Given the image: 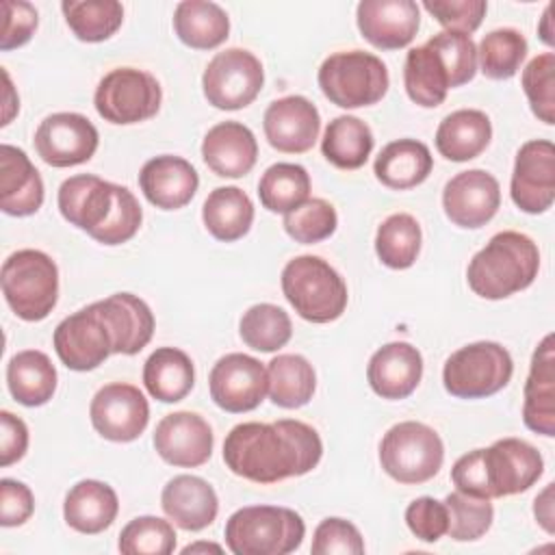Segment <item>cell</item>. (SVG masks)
I'll list each match as a JSON object with an SVG mask.
<instances>
[{
  "mask_svg": "<svg viewBox=\"0 0 555 555\" xmlns=\"http://www.w3.org/2000/svg\"><path fill=\"white\" fill-rule=\"evenodd\" d=\"M509 195L527 215L546 212L555 199V147L548 139L520 145L514 160Z\"/></svg>",
  "mask_w": 555,
  "mask_h": 555,
  "instance_id": "9a60e30c",
  "label": "cell"
},
{
  "mask_svg": "<svg viewBox=\"0 0 555 555\" xmlns=\"http://www.w3.org/2000/svg\"><path fill=\"white\" fill-rule=\"evenodd\" d=\"M488 496L501 499L529 490L544 473L540 451L520 438H501L481 449Z\"/></svg>",
  "mask_w": 555,
  "mask_h": 555,
  "instance_id": "7c38bea8",
  "label": "cell"
},
{
  "mask_svg": "<svg viewBox=\"0 0 555 555\" xmlns=\"http://www.w3.org/2000/svg\"><path fill=\"white\" fill-rule=\"evenodd\" d=\"M139 186L152 206L160 210H178L195 197L199 176L186 158L163 154L150 158L141 167Z\"/></svg>",
  "mask_w": 555,
  "mask_h": 555,
  "instance_id": "603a6c76",
  "label": "cell"
},
{
  "mask_svg": "<svg viewBox=\"0 0 555 555\" xmlns=\"http://www.w3.org/2000/svg\"><path fill=\"white\" fill-rule=\"evenodd\" d=\"M52 345L59 360L72 371H93L115 353L113 330L100 301L65 317L54 330Z\"/></svg>",
  "mask_w": 555,
  "mask_h": 555,
  "instance_id": "8fae6325",
  "label": "cell"
},
{
  "mask_svg": "<svg viewBox=\"0 0 555 555\" xmlns=\"http://www.w3.org/2000/svg\"><path fill=\"white\" fill-rule=\"evenodd\" d=\"M286 234L304 245L321 243L336 232L338 215L336 208L323 197H308L304 204L284 215L282 221Z\"/></svg>",
  "mask_w": 555,
  "mask_h": 555,
  "instance_id": "bcb514c9",
  "label": "cell"
},
{
  "mask_svg": "<svg viewBox=\"0 0 555 555\" xmlns=\"http://www.w3.org/2000/svg\"><path fill=\"white\" fill-rule=\"evenodd\" d=\"M427 43L440 54V59L449 72V78H451V89L462 87L475 78L477 46L473 43L470 35L442 30V33L429 37Z\"/></svg>",
  "mask_w": 555,
  "mask_h": 555,
  "instance_id": "c3c4849f",
  "label": "cell"
},
{
  "mask_svg": "<svg viewBox=\"0 0 555 555\" xmlns=\"http://www.w3.org/2000/svg\"><path fill=\"white\" fill-rule=\"evenodd\" d=\"M522 91L533 115L546 126L555 124V54L542 52L522 69Z\"/></svg>",
  "mask_w": 555,
  "mask_h": 555,
  "instance_id": "7dc6e473",
  "label": "cell"
},
{
  "mask_svg": "<svg viewBox=\"0 0 555 555\" xmlns=\"http://www.w3.org/2000/svg\"><path fill=\"white\" fill-rule=\"evenodd\" d=\"M551 4L544 9V13H542V20H540V26H538V35H540V39L546 43V46H553L555 43V33H553V28H551Z\"/></svg>",
  "mask_w": 555,
  "mask_h": 555,
  "instance_id": "91938a15",
  "label": "cell"
},
{
  "mask_svg": "<svg viewBox=\"0 0 555 555\" xmlns=\"http://www.w3.org/2000/svg\"><path fill=\"white\" fill-rule=\"evenodd\" d=\"M282 293L295 312L310 323L336 321L347 308V284L321 256H295L282 269Z\"/></svg>",
  "mask_w": 555,
  "mask_h": 555,
  "instance_id": "277c9868",
  "label": "cell"
},
{
  "mask_svg": "<svg viewBox=\"0 0 555 555\" xmlns=\"http://www.w3.org/2000/svg\"><path fill=\"white\" fill-rule=\"evenodd\" d=\"M212 429L197 412H171L154 429V449L171 466L197 468L206 464L212 455Z\"/></svg>",
  "mask_w": 555,
  "mask_h": 555,
  "instance_id": "ac0fdd59",
  "label": "cell"
},
{
  "mask_svg": "<svg viewBox=\"0 0 555 555\" xmlns=\"http://www.w3.org/2000/svg\"><path fill=\"white\" fill-rule=\"evenodd\" d=\"M199 551H215V553H221L223 548H221L219 544H212V542H197V544H189V546L182 548L184 555H189V553H199Z\"/></svg>",
  "mask_w": 555,
  "mask_h": 555,
  "instance_id": "94428289",
  "label": "cell"
},
{
  "mask_svg": "<svg viewBox=\"0 0 555 555\" xmlns=\"http://www.w3.org/2000/svg\"><path fill=\"white\" fill-rule=\"evenodd\" d=\"M193 360L178 347H158L143 364V386L156 401H182L193 390Z\"/></svg>",
  "mask_w": 555,
  "mask_h": 555,
  "instance_id": "d6a6232c",
  "label": "cell"
},
{
  "mask_svg": "<svg viewBox=\"0 0 555 555\" xmlns=\"http://www.w3.org/2000/svg\"><path fill=\"white\" fill-rule=\"evenodd\" d=\"M119 512L117 492L98 479H82L69 488L63 503L65 522L87 535H95L113 525Z\"/></svg>",
  "mask_w": 555,
  "mask_h": 555,
  "instance_id": "83f0119b",
  "label": "cell"
},
{
  "mask_svg": "<svg viewBox=\"0 0 555 555\" xmlns=\"http://www.w3.org/2000/svg\"><path fill=\"white\" fill-rule=\"evenodd\" d=\"M533 514L535 520L542 525L546 533L555 531V514H553V483H546V488L535 496L533 501Z\"/></svg>",
  "mask_w": 555,
  "mask_h": 555,
  "instance_id": "6f0895ef",
  "label": "cell"
},
{
  "mask_svg": "<svg viewBox=\"0 0 555 555\" xmlns=\"http://www.w3.org/2000/svg\"><path fill=\"white\" fill-rule=\"evenodd\" d=\"M35 512V496L30 488L17 479L4 477L0 481V525L20 527Z\"/></svg>",
  "mask_w": 555,
  "mask_h": 555,
  "instance_id": "11a10c76",
  "label": "cell"
},
{
  "mask_svg": "<svg viewBox=\"0 0 555 555\" xmlns=\"http://www.w3.org/2000/svg\"><path fill=\"white\" fill-rule=\"evenodd\" d=\"M431 167L434 158L423 141L397 139L382 147L373 163V173L384 186L408 191L425 182Z\"/></svg>",
  "mask_w": 555,
  "mask_h": 555,
  "instance_id": "4dcf8cb0",
  "label": "cell"
},
{
  "mask_svg": "<svg viewBox=\"0 0 555 555\" xmlns=\"http://www.w3.org/2000/svg\"><path fill=\"white\" fill-rule=\"evenodd\" d=\"M317 388L312 364L299 353H280L267 364V395L278 408L306 405Z\"/></svg>",
  "mask_w": 555,
  "mask_h": 555,
  "instance_id": "8d00e7d4",
  "label": "cell"
},
{
  "mask_svg": "<svg viewBox=\"0 0 555 555\" xmlns=\"http://www.w3.org/2000/svg\"><path fill=\"white\" fill-rule=\"evenodd\" d=\"M100 143L98 128L80 113H52L35 132V150L50 167L87 163Z\"/></svg>",
  "mask_w": 555,
  "mask_h": 555,
  "instance_id": "2e32d148",
  "label": "cell"
},
{
  "mask_svg": "<svg viewBox=\"0 0 555 555\" xmlns=\"http://www.w3.org/2000/svg\"><path fill=\"white\" fill-rule=\"evenodd\" d=\"M421 225L408 212L386 217L375 234V254L388 269H408L421 251Z\"/></svg>",
  "mask_w": 555,
  "mask_h": 555,
  "instance_id": "ab89813d",
  "label": "cell"
},
{
  "mask_svg": "<svg viewBox=\"0 0 555 555\" xmlns=\"http://www.w3.org/2000/svg\"><path fill=\"white\" fill-rule=\"evenodd\" d=\"M163 102L160 82L145 69H111L95 87L93 104L98 115L117 126H130L152 119Z\"/></svg>",
  "mask_w": 555,
  "mask_h": 555,
  "instance_id": "9c48e42d",
  "label": "cell"
},
{
  "mask_svg": "<svg viewBox=\"0 0 555 555\" xmlns=\"http://www.w3.org/2000/svg\"><path fill=\"white\" fill-rule=\"evenodd\" d=\"M206 230L223 243L243 238L254 223V204L238 186H217L202 206Z\"/></svg>",
  "mask_w": 555,
  "mask_h": 555,
  "instance_id": "d590c367",
  "label": "cell"
},
{
  "mask_svg": "<svg viewBox=\"0 0 555 555\" xmlns=\"http://www.w3.org/2000/svg\"><path fill=\"white\" fill-rule=\"evenodd\" d=\"M501 206L499 180L486 169H468L453 176L442 191L447 219L466 230L486 225Z\"/></svg>",
  "mask_w": 555,
  "mask_h": 555,
  "instance_id": "e0dca14e",
  "label": "cell"
},
{
  "mask_svg": "<svg viewBox=\"0 0 555 555\" xmlns=\"http://www.w3.org/2000/svg\"><path fill=\"white\" fill-rule=\"evenodd\" d=\"M317 80L323 95L340 108L373 106L390 87V76L382 59L364 50L330 54L321 63Z\"/></svg>",
  "mask_w": 555,
  "mask_h": 555,
  "instance_id": "8992f818",
  "label": "cell"
},
{
  "mask_svg": "<svg viewBox=\"0 0 555 555\" xmlns=\"http://www.w3.org/2000/svg\"><path fill=\"white\" fill-rule=\"evenodd\" d=\"M492 139V124L483 111L460 108L447 115L436 130V150L451 163L477 158Z\"/></svg>",
  "mask_w": 555,
  "mask_h": 555,
  "instance_id": "f546056e",
  "label": "cell"
},
{
  "mask_svg": "<svg viewBox=\"0 0 555 555\" xmlns=\"http://www.w3.org/2000/svg\"><path fill=\"white\" fill-rule=\"evenodd\" d=\"M59 210L65 221L85 230L91 238L108 223L117 204V184L93 173H78L59 186Z\"/></svg>",
  "mask_w": 555,
  "mask_h": 555,
  "instance_id": "d6986e66",
  "label": "cell"
},
{
  "mask_svg": "<svg viewBox=\"0 0 555 555\" xmlns=\"http://www.w3.org/2000/svg\"><path fill=\"white\" fill-rule=\"evenodd\" d=\"M143 221V210L130 189L117 184V204L108 223L93 236L102 245H121L130 241Z\"/></svg>",
  "mask_w": 555,
  "mask_h": 555,
  "instance_id": "816d5d0a",
  "label": "cell"
},
{
  "mask_svg": "<svg viewBox=\"0 0 555 555\" xmlns=\"http://www.w3.org/2000/svg\"><path fill=\"white\" fill-rule=\"evenodd\" d=\"M238 334L247 347L262 353H273L291 340L293 323L280 306L256 304L243 312Z\"/></svg>",
  "mask_w": 555,
  "mask_h": 555,
  "instance_id": "7bdbcfd3",
  "label": "cell"
},
{
  "mask_svg": "<svg viewBox=\"0 0 555 555\" xmlns=\"http://www.w3.org/2000/svg\"><path fill=\"white\" fill-rule=\"evenodd\" d=\"M56 369L52 360L39 349H24L7 364V386L11 397L26 405L37 408L48 403L56 390Z\"/></svg>",
  "mask_w": 555,
  "mask_h": 555,
  "instance_id": "1f68e13d",
  "label": "cell"
},
{
  "mask_svg": "<svg viewBox=\"0 0 555 555\" xmlns=\"http://www.w3.org/2000/svg\"><path fill=\"white\" fill-rule=\"evenodd\" d=\"M262 85V63L245 48L217 52L202 74L204 98L219 111H238L249 106L258 98Z\"/></svg>",
  "mask_w": 555,
  "mask_h": 555,
  "instance_id": "30bf717a",
  "label": "cell"
},
{
  "mask_svg": "<svg viewBox=\"0 0 555 555\" xmlns=\"http://www.w3.org/2000/svg\"><path fill=\"white\" fill-rule=\"evenodd\" d=\"M2 295L22 321H43L59 299L56 262L39 249L11 254L0 273Z\"/></svg>",
  "mask_w": 555,
  "mask_h": 555,
  "instance_id": "5b68a950",
  "label": "cell"
},
{
  "mask_svg": "<svg viewBox=\"0 0 555 555\" xmlns=\"http://www.w3.org/2000/svg\"><path fill=\"white\" fill-rule=\"evenodd\" d=\"M403 85L408 98L423 108H436L444 102L447 91L451 89V78L440 54L427 41L408 52Z\"/></svg>",
  "mask_w": 555,
  "mask_h": 555,
  "instance_id": "e575fe53",
  "label": "cell"
},
{
  "mask_svg": "<svg viewBox=\"0 0 555 555\" xmlns=\"http://www.w3.org/2000/svg\"><path fill=\"white\" fill-rule=\"evenodd\" d=\"M43 204V180L24 150L0 145V208L11 217L35 215Z\"/></svg>",
  "mask_w": 555,
  "mask_h": 555,
  "instance_id": "4316f807",
  "label": "cell"
},
{
  "mask_svg": "<svg viewBox=\"0 0 555 555\" xmlns=\"http://www.w3.org/2000/svg\"><path fill=\"white\" fill-rule=\"evenodd\" d=\"M262 130L269 145L278 152L304 154L319 139L321 115L308 98L284 95L267 106Z\"/></svg>",
  "mask_w": 555,
  "mask_h": 555,
  "instance_id": "ffe728a7",
  "label": "cell"
},
{
  "mask_svg": "<svg viewBox=\"0 0 555 555\" xmlns=\"http://www.w3.org/2000/svg\"><path fill=\"white\" fill-rule=\"evenodd\" d=\"M540 271V249L531 236L503 230L496 232L468 262L466 280L483 299H505L533 284Z\"/></svg>",
  "mask_w": 555,
  "mask_h": 555,
  "instance_id": "7a4b0ae2",
  "label": "cell"
},
{
  "mask_svg": "<svg viewBox=\"0 0 555 555\" xmlns=\"http://www.w3.org/2000/svg\"><path fill=\"white\" fill-rule=\"evenodd\" d=\"M2 80H4V115H2V121H0V124L7 126V124L13 119V115L20 111V100H11V98H9L13 85H11V78H9L7 69H2Z\"/></svg>",
  "mask_w": 555,
  "mask_h": 555,
  "instance_id": "680465c9",
  "label": "cell"
},
{
  "mask_svg": "<svg viewBox=\"0 0 555 555\" xmlns=\"http://www.w3.org/2000/svg\"><path fill=\"white\" fill-rule=\"evenodd\" d=\"M28 427L9 410L0 412V466H11L26 455Z\"/></svg>",
  "mask_w": 555,
  "mask_h": 555,
  "instance_id": "9f6ffc18",
  "label": "cell"
},
{
  "mask_svg": "<svg viewBox=\"0 0 555 555\" xmlns=\"http://www.w3.org/2000/svg\"><path fill=\"white\" fill-rule=\"evenodd\" d=\"M360 35L379 50L412 43L421 26V9L412 0H362L356 9Z\"/></svg>",
  "mask_w": 555,
  "mask_h": 555,
  "instance_id": "44dd1931",
  "label": "cell"
},
{
  "mask_svg": "<svg viewBox=\"0 0 555 555\" xmlns=\"http://www.w3.org/2000/svg\"><path fill=\"white\" fill-rule=\"evenodd\" d=\"M100 308L113 330L115 353L134 356L139 353L154 334V314L150 306L132 293H115L100 299Z\"/></svg>",
  "mask_w": 555,
  "mask_h": 555,
  "instance_id": "f1b7e54d",
  "label": "cell"
},
{
  "mask_svg": "<svg viewBox=\"0 0 555 555\" xmlns=\"http://www.w3.org/2000/svg\"><path fill=\"white\" fill-rule=\"evenodd\" d=\"M173 525L158 516H137L119 533L117 548L124 555H169L176 548Z\"/></svg>",
  "mask_w": 555,
  "mask_h": 555,
  "instance_id": "f6af8a7d",
  "label": "cell"
},
{
  "mask_svg": "<svg viewBox=\"0 0 555 555\" xmlns=\"http://www.w3.org/2000/svg\"><path fill=\"white\" fill-rule=\"evenodd\" d=\"M449 527L447 533L455 542H473L479 540L494 520V507L490 499L470 496L464 492H451L444 496Z\"/></svg>",
  "mask_w": 555,
  "mask_h": 555,
  "instance_id": "ee69618b",
  "label": "cell"
},
{
  "mask_svg": "<svg viewBox=\"0 0 555 555\" xmlns=\"http://www.w3.org/2000/svg\"><path fill=\"white\" fill-rule=\"evenodd\" d=\"M371 128L353 115L334 117L321 139V154L325 160L338 169H360L373 152Z\"/></svg>",
  "mask_w": 555,
  "mask_h": 555,
  "instance_id": "74e56055",
  "label": "cell"
},
{
  "mask_svg": "<svg viewBox=\"0 0 555 555\" xmlns=\"http://www.w3.org/2000/svg\"><path fill=\"white\" fill-rule=\"evenodd\" d=\"M202 158L219 178H243L258 160V141L245 124L221 121L206 132Z\"/></svg>",
  "mask_w": 555,
  "mask_h": 555,
  "instance_id": "d4e9b609",
  "label": "cell"
},
{
  "mask_svg": "<svg viewBox=\"0 0 555 555\" xmlns=\"http://www.w3.org/2000/svg\"><path fill=\"white\" fill-rule=\"evenodd\" d=\"M225 544L234 555H286L301 546L304 518L282 505H247L225 522Z\"/></svg>",
  "mask_w": 555,
  "mask_h": 555,
  "instance_id": "3957f363",
  "label": "cell"
},
{
  "mask_svg": "<svg viewBox=\"0 0 555 555\" xmlns=\"http://www.w3.org/2000/svg\"><path fill=\"white\" fill-rule=\"evenodd\" d=\"M514 373L509 351L494 340H477L453 351L442 369L444 390L457 399H483L503 390Z\"/></svg>",
  "mask_w": 555,
  "mask_h": 555,
  "instance_id": "ba28073f",
  "label": "cell"
},
{
  "mask_svg": "<svg viewBox=\"0 0 555 555\" xmlns=\"http://www.w3.org/2000/svg\"><path fill=\"white\" fill-rule=\"evenodd\" d=\"M2 33L0 50L9 52L30 41L37 30L39 15L37 9L26 0H2Z\"/></svg>",
  "mask_w": 555,
  "mask_h": 555,
  "instance_id": "db71d44e",
  "label": "cell"
},
{
  "mask_svg": "<svg viewBox=\"0 0 555 555\" xmlns=\"http://www.w3.org/2000/svg\"><path fill=\"white\" fill-rule=\"evenodd\" d=\"M529 52L527 39L516 28H496L483 35L477 48V63L481 74L490 80H507L516 76Z\"/></svg>",
  "mask_w": 555,
  "mask_h": 555,
  "instance_id": "b9f144b4",
  "label": "cell"
},
{
  "mask_svg": "<svg viewBox=\"0 0 555 555\" xmlns=\"http://www.w3.org/2000/svg\"><path fill=\"white\" fill-rule=\"evenodd\" d=\"M61 11L76 39L87 43L106 41L124 22V7L117 0H63Z\"/></svg>",
  "mask_w": 555,
  "mask_h": 555,
  "instance_id": "f35d334b",
  "label": "cell"
},
{
  "mask_svg": "<svg viewBox=\"0 0 555 555\" xmlns=\"http://www.w3.org/2000/svg\"><path fill=\"white\" fill-rule=\"evenodd\" d=\"M423 377L421 351L403 340L379 347L366 366V379L371 390L390 401L410 397Z\"/></svg>",
  "mask_w": 555,
  "mask_h": 555,
  "instance_id": "7402d4cb",
  "label": "cell"
},
{
  "mask_svg": "<svg viewBox=\"0 0 555 555\" xmlns=\"http://www.w3.org/2000/svg\"><path fill=\"white\" fill-rule=\"evenodd\" d=\"M310 195V176L301 165L275 163L271 165L258 182L260 204L269 212H291L304 204Z\"/></svg>",
  "mask_w": 555,
  "mask_h": 555,
  "instance_id": "60d3db41",
  "label": "cell"
},
{
  "mask_svg": "<svg viewBox=\"0 0 555 555\" xmlns=\"http://www.w3.org/2000/svg\"><path fill=\"white\" fill-rule=\"evenodd\" d=\"M173 30L184 46L212 50L228 39L230 17L217 2L182 0L173 11Z\"/></svg>",
  "mask_w": 555,
  "mask_h": 555,
  "instance_id": "836d02e7",
  "label": "cell"
},
{
  "mask_svg": "<svg viewBox=\"0 0 555 555\" xmlns=\"http://www.w3.org/2000/svg\"><path fill=\"white\" fill-rule=\"evenodd\" d=\"M89 416L102 438L111 442H132L150 423V405L137 386L113 382L93 395Z\"/></svg>",
  "mask_w": 555,
  "mask_h": 555,
  "instance_id": "4fadbf2b",
  "label": "cell"
},
{
  "mask_svg": "<svg viewBox=\"0 0 555 555\" xmlns=\"http://www.w3.org/2000/svg\"><path fill=\"white\" fill-rule=\"evenodd\" d=\"M522 421L527 429L555 436V338L546 334L535 347L525 382Z\"/></svg>",
  "mask_w": 555,
  "mask_h": 555,
  "instance_id": "cb8c5ba5",
  "label": "cell"
},
{
  "mask_svg": "<svg viewBox=\"0 0 555 555\" xmlns=\"http://www.w3.org/2000/svg\"><path fill=\"white\" fill-rule=\"evenodd\" d=\"M408 529L423 542H438L449 527V514L444 501L434 496H418L405 507Z\"/></svg>",
  "mask_w": 555,
  "mask_h": 555,
  "instance_id": "f5cc1de1",
  "label": "cell"
},
{
  "mask_svg": "<svg viewBox=\"0 0 555 555\" xmlns=\"http://www.w3.org/2000/svg\"><path fill=\"white\" fill-rule=\"evenodd\" d=\"M423 9L444 30L470 35L481 26L488 4L483 0H427L423 2Z\"/></svg>",
  "mask_w": 555,
  "mask_h": 555,
  "instance_id": "f907efd6",
  "label": "cell"
},
{
  "mask_svg": "<svg viewBox=\"0 0 555 555\" xmlns=\"http://www.w3.org/2000/svg\"><path fill=\"white\" fill-rule=\"evenodd\" d=\"M210 399L230 414L256 410L267 395V369L247 353L221 356L208 375Z\"/></svg>",
  "mask_w": 555,
  "mask_h": 555,
  "instance_id": "5bb4252c",
  "label": "cell"
},
{
  "mask_svg": "<svg viewBox=\"0 0 555 555\" xmlns=\"http://www.w3.org/2000/svg\"><path fill=\"white\" fill-rule=\"evenodd\" d=\"M310 551L314 555H362L364 540L353 522L332 516L317 525Z\"/></svg>",
  "mask_w": 555,
  "mask_h": 555,
  "instance_id": "681fc988",
  "label": "cell"
},
{
  "mask_svg": "<svg viewBox=\"0 0 555 555\" xmlns=\"http://www.w3.org/2000/svg\"><path fill=\"white\" fill-rule=\"evenodd\" d=\"M160 507L184 531H202L215 522L219 499L215 488L197 475H176L160 492Z\"/></svg>",
  "mask_w": 555,
  "mask_h": 555,
  "instance_id": "484cf974",
  "label": "cell"
},
{
  "mask_svg": "<svg viewBox=\"0 0 555 555\" xmlns=\"http://www.w3.org/2000/svg\"><path fill=\"white\" fill-rule=\"evenodd\" d=\"M444 444L438 431L418 421L392 425L379 442V464L399 483H425L438 475Z\"/></svg>",
  "mask_w": 555,
  "mask_h": 555,
  "instance_id": "52a82bcc",
  "label": "cell"
},
{
  "mask_svg": "<svg viewBox=\"0 0 555 555\" xmlns=\"http://www.w3.org/2000/svg\"><path fill=\"white\" fill-rule=\"evenodd\" d=\"M323 455L319 431L297 418L238 423L223 440L225 466L254 483H278L317 468Z\"/></svg>",
  "mask_w": 555,
  "mask_h": 555,
  "instance_id": "6da1fadb",
  "label": "cell"
}]
</instances>
